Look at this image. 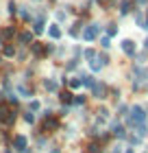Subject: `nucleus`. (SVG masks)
<instances>
[{
	"instance_id": "12",
	"label": "nucleus",
	"mask_w": 148,
	"mask_h": 153,
	"mask_svg": "<svg viewBox=\"0 0 148 153\" xmlns=\"http://www.w3.org/2000/svg\"><path fill=\"white\" fill-rule=\"evenodd\" d=\"M61 101L70 103V101H72V94H70V92H63V94H61Z\"/></svg>"
},
{
	"instance_id": "9",
	"label": "nucleus",
	"mask_w": 148,
	"mask_h": 153,
	"mask_svg": "<svg viewBox=\"0 0 148 153\" xmlns=\"http://www.w3.org/2000/svg\"><path fill=\"white\" fill-rule=\"evenodd\" d=\"M44 85H46V90H50V92H54V90H57V83H54V81H46Z\"/></svg>"
},
{
	"instance_id": "21",
	"label": "nucleus",
	"mask_w": 148,
	"mask_h": 153,
	"mask_svg": "<svg viewBox=\"0 0 148 153\" xmlns=\"http://www.w3.org/2000/svg\"><path fill=\"white\" fill-rule=\"evenodd\" d=\"M146 46H148V39H146Z\"/></svg>"
},
{
	"instance_id": "15",
	"label": "nucleus",
	"mask_w": 148,
	"mask_h": 153,
	"mask_svg": "<svg viewBox=\"0 0 148 153\" xmlns=\"http://www.w3.org/2000/svg\"><path fill=\"white\" fill-rule=\"evenodd\" d=\"M129 9H131V2H122V9H120V11H122V13H129Z\"/></svg>"
},
{
	"instance_id": "13",
	"label": "nucleus",
	"mask_w": 148,
	"mask_h": 153,
	"mask_svg": "<svg viewBox=\"0 0 148 153\" xmlns=\"http://www.w3.org/2000/svg\"><path fill=\"white\" fill-rule=\"evenodd\" d=\"M113 134L122 138V136H124V129H122V127H118V125H116V127H113Z\"/></svg>"
},
{
	"instance_id": "14",
	"label": "nucleus",
	"mask_w": 148,
	"mask_h": 153,
	"mask_svg": "<svg viewBox=\"0 0 148 153\" xmlns=\"http://www.w3.org/2000/svg\"><path fill=\"white\" fill-rule=\"evenodd\" d=\"M83 83H85V85H91V88H94V79H91V76H83Z\"/></svg>"
},
{
	"instance_id": "1",
	"label": "nucleus",
	"mask_w": 148,
	"mask_h": 153,
	"mask_svg": "<svg viewBox=\"0 0 148 153\" xmlns=\"http://www.w3.org/2000/svg\"><path fill=\"white\" fill-rule=\"evenodd\" d=\"M98 29H100V26H96V24H91V26H87L85 31H83V39H94L96 37V33H98Z\"/></svg>"
},
{
	"instance_id": "19",
	"label": "nucleus",
	"mask_w": 148,
	"mask_h": 153,
	"mask_svg": "<svg viewBox=\"0 0 148 153\" xmlns=\"http://www.w3.org/2000/svg\"><path fill=\"white\" fill-rule=\"evenodd\" d=\"M89 153H98V144H89Z\"/></svg>"
},
{
	"instance_id": "11",
	"label": "nucleus",
	"mask_w": 148,
	"mask_h": 153,
	"mask_svg": "<svg viewBox=\"0 0 148 153\" xmlns=\"http://www.w3.org/2000/svg\"><path fill=\"white\" fill-rule=\"evenodd\" d=\"M20 42H24V44H29V42H31V33H22V35H20Z\"/></svg>"
},
{
	"instance_id": "7",
	"label": "nucleus",
	"mask_w": 148,
	"mask_h": 153,
	"mask_svg": "<svg viewBox=\"0 0 148 153\" xmlns=\"http://www.w3.org/2000/svg\"><path fill=\"white\" fill-rule=\"evenodd\" d=\"M94 94L98 96V99H100V96L105 94V85H96V83H94Z\"/></svg>"
},
{
	"instance_id": "2",
	"label": "nucleus",
	"mask_w": 148,
	"mask_h": 153,
	"mask_svg": "<svg viewBox=\"0 0 148 153\" xmlns=\"http://www.w3.org/2000/svg\"><path fill=\"white\" fill-rule=\"evenodd\" d=\"M13 147H15L18 151H24L26 149V138L24 136H15L13 138Z\"/></svg>"
},
{
	"instance_id": "18",
	"label": "nucleus",
	"mask_w": 148,
	"mask_h": 153,
	"mask_svg": "<svg viewBox=\"0 0 148 153\" xmlns=\"http://www.w3.org/2000/svg\"><path fill=\"white\" fill-rule=\"evenodd\" d=\"M13 53H15V51H13V46H7V48H4V55H9V57H11Z\"/></svg>"
},
{
	"instance_id": "20",
	"label": "nucleus",
	"mask_w": 148,
	"mask_h": 153,
	"mask_svg": "<svg viewBox=\"0 0 148 153\" xmlns=\"http://www.w3.org/2000/svg\"><path fill=\"white\" fill-rule=\"evenodd\" d=\"M126 153H133V151H131V149H129V151H126Z\"/></svg>"
},
{
	"instance_id": "4",
	"label": "nucleus",
	"mask_w": 148,
	"mask_h": 153,
	"mask_svg": "<svg viewBox=\"0 0 148 153\" xmlns=\"http://www.w3.org/2000/svg\"><path fill=\"white\" fill-rule=\"evenodd\" d=\"M122 51H124L126 55H135V46H133L131 39H124V42H122Z\"/></svg>"
},
{
	"instance_id": "5",
	"label": "nucleus",
	"mask_w": 148,
	"mask_h": 153,
	"mask_svg": "<svg viewBox=\"0 0 148 153\" xmlns=\"http://www.w3.org/2000/svg\"><path fill=\"white\" fill-rule=\"evenodd\" d=\"M33 55L35 57H41V55H44V46L41 44H33Z\"/></svg>"
},
{
	"instance_id": "17",
	"label": "nucleus",
	"mask_w": 148,
	"mask_h": 153,
	"mask_svg": "<svg viewBox=\"0 0 148 153\" xmlns=\"http://www.w3.org/2000/svg\"><path fill=\"white\" fill-rule=\"evenodd\" d=\"M79 85H81L79 79H72V81H70V88H79Z\"/></svg>"
},
{
	"instance_id": "3",
	"label": "nucleus",
	"mask_w": 148,
	"mask_h": 153,
	"mask_svg": "<svg viewBox=\"0 0 148 153\" xmlns=\"http://www.w3.org/2000/svg\"><path fill=\"white\" fill-rule=\"evenodd\" d=\"M131 120H133V123H142V120H144V112H142V107H135V109H133Z\"/></svg>"
},
{
	"instance_id": "8",
	"label": "nucleus",
	"mask_w": 148,
	"mask_h": 153,
	"mask_svg": "<svg viewBox=\"0 0 148 153\" xmlns=\"http://www.w3.org/2000/svg\"><path fill=\"white\" fill-rule=\"evenodd\" d=\"M13 33H15V29H13V26H9V29H4V31H2V37L7 39V37H11Z\"/></svg>"
},
{
	"instance_id": "10",
	"label": "nucleus",
	"mask_w": 148,
	"mask_h": 153,
	"mask_svg": "<svg viewBox=\"0 0 148 153\" xmlns=\"http://www.w3.org/2000/svg\"><path fill=\"white\" fill-rule=\"evenodd\" d=\"M46 129H57V120H54V118L46 120Z\"/></svg>"
},
{
	"instance_id": "16",
	"label": "nucleus",
	"mask_w": 148,
	"mask_h": 153,
	"mask_svg": "<svg viewBox=\"0 0 148 153\" xmlns=\"http://www.w3.org/2000/svg\"><path fill=\"white\" fill-rule=\"evenodd\" d=\"M41 31H44V22H37L35 24V33H41Z\"/></svg>"
},
{
	"instance_id": "6",
	"label": "nucleus",
	"mask_w": 148,
	"mask_h": 153,
	"mask_svg": "<svg viewBox=\"0 0 148 153\" xmlns=\"http://www.w3.org/2000/svg\"><path fill=\"white\" fill-rule=\"evenodd\" d=\"M48 33H50V37H54V39L61 37V29H59V26H50V31H48Z\"/></svg>"
}]
</instances>
